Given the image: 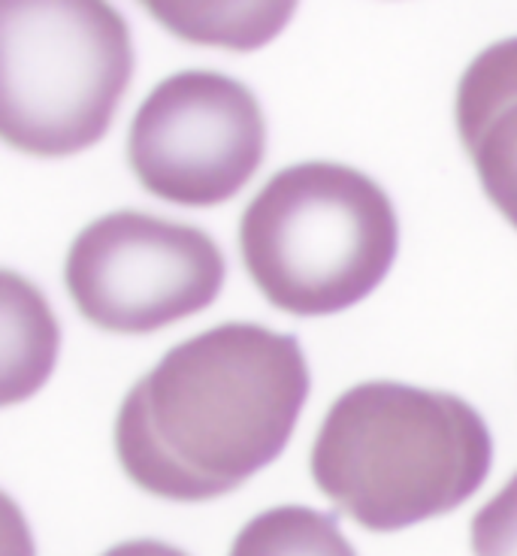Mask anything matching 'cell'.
Here are the masks:
<instances>
[{
  "mask_svg": "<svg viewBox=\"0 0 517 556\" xmlns=\"http://www.w3.org/2000/svg\"><path fill=\"white\" fill-rule=\"evenodd\" d=\"M0 130L18 152L64 157L106 137L134 76L125 15L110 3H3Z\"/></svg>",
  "mask_w": 517,
  "mask_h": 556,
  "instance_id": "277c9868",
  "label": "cell"
},
{
  "mask_svg": "<svg viewBox=\"0 0 517 556\" xmlns=\"http://www.w3.org/2000/svg\"><path fill=\"white\" fill-rule=\"evenodd\" d=\"M173 34L197 42H222L234 49H254L273 40L281 25L294 15V3L276 7H149Z\"/></svg>",
  "mask_w": 517,
  "mask_h": 556,
  "instance_id": "9c48e42d",
  "label": "cell"
},
{
  "mask_svg": "<svg viewBox=\"0 0 517 556\" xmlns=\"http://www.w3.org/2000/svg\"><path fill=\"white\" fill-rule=\"evenodd\" d=\"M493 439L472 405L400 381L345 390L312 447V478L342 515L373 532L442 517L488 481Z\"/></svg>",
  "mask_w": 517,
  "mask_h": 556,
  "instance_id": "7a4b0ae2",
  "label": "cell"
},
{
  "mask_svg": "<svg viewBox=\"0 0 517 556\" xmlns=\"http://www.w3.org/2000/svg\"><path fill=\"white\" fill-rule=\"evenodd\" d=\"M400 222L388 191L333 161L279 169L239 222L242 264L266 300L297 318L351 308L396 261Z\"/></svg>",
  "mask_w": 517,
  "mask_h": 556,
  "instance_id": "3957f363",
  "label": "cell"
},
{
  "mask_svg": "<svg viewBox=\"0 0 517 556\" xmlns=\"http://www.w3.org/2000/svg\"><path fill=\"white\" fill-rule=\"evenodd\" d=\"M472 554L517 556V472L472 517Z\"/></svg>",
  "mask_w": 517,
  "mask_h": 556,
  "instance_id": "30bf717a",
  "label": "cell"
},
{
  "mask_svg": "<svg viewBox=\"0 0 517 556\" xmlns=\"http://www.w3.org/2000/svg\"><path fill=\"white\" fill-rule=\"evenodd\" d=\"M103 556H188L179 547L167 542H154V539H134V542H122L110 547Z\"/></svg>",
  "mask_w": 517,
  "mask_h": 556,
  "instance_id": "8fae6325",
  "label": "cell"
},
{
  "mask_svg": "<svg viewBox=\"0 0 517 556\" xmlns=\"http://www.w3.org/2000/svg\"><path fill=\"white\" fill-rule=\"evenodd\" d=\"M230 556H357L333 515L306 505H279L252 517Z\"/></svg>",
  "mask_w": 517,
  "mask_h": 556,
  "instance_id": "ba28073f",
  "label": "cell"
},
{
  "mask_svg": "<svg viewBox=\"0 0 517 556\" xmlns=\"http://www.w3.org/2000/svg\"><path fill=\"white\" fill-rule=\"evenodd\" d=\"M306 396L297 336L230 320L169 348L130 388L115 417V454L152 496L215 500L279 457Z\"/></svg>",
  "mask_w": 517,
  "mask_h": 556,
  "instance_id": "6da1fadb",
  "label": "cell"
},
{
  "mask_svg": "<svg viewBox=\"0 0 517 556\" xmlns=\"http://www.w3.org/2000/svg\"><path fill=\"white\" fill-rule=\"evenodd\" d=\"M227 264L191 224L122 208L73 239L64 281L83 318L110 333H154L218 300Z\"/></svg>",
  "mask_w": 517,
  "mask_h": 556,
  "instance_id": "5b68a950",
  "label": "cell"
},
{
  "mask_svg": "<svg viewBox=\"0 0 517 556\" xmlns=\"http://www.w3.org/2000/svg\"><path fill=\"white\" fill-rule=\"evenodd\" d=\"M454 112L484 194L517 230V37L472 58Z\"/></svg>",
  "mask_w": 517,
  "mask_h": 556,
  "instance_id": "52a82bcc",
  "label": "cell"
},
{
  "mask_svg": "<svg viewBox=\"0 0 517 556\" xmlns=\"http://www.w3.org/2000/svg\"><path fill=\"white\" fill-rule=\"evenodd\" d=\"M264 152L261 103L215 70H182L154 85L127 137V161L142 188L176 206H215L237 197Z\"/></svg>",
  "mask_w": 517,
  "mask_h": 556,
  "instance_id": "8992f818",
  "label": "cell"
}]
</instances>
